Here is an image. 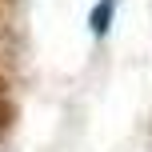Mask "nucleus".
Masks as SVG:
<instances>
[{
	"mask_svg": "<svg viewBox=\"0 0 152 152\" xmlns=\"http://www.w3.org/2000/svg\"><path fill=\"white\" fill-rule=\"evenodd\" d=\"M0 120H4V92H0Z\"/></svg>",
	"mask_w": 152,
	"mask_h": 152,
	"instance_id": "obj_1",
	"label": "nucleus"
}]
</instances>
